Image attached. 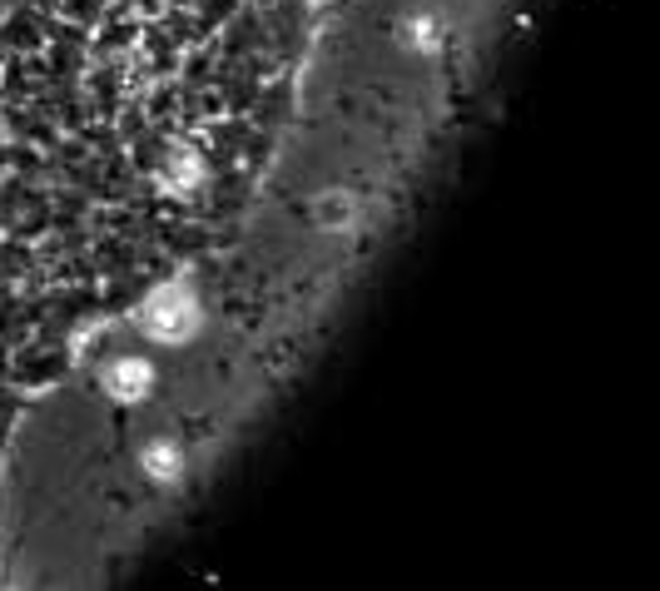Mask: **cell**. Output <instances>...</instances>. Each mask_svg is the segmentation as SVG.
I'll return each mask as SVG.
<instances>
[{"label": "cell", "instance_id": "obj_1", "mask_svg": "<svg viewBox=\"0 0 660 591\" xmlns=\"http://www.w3.org/2000/svg\"><path fill=\"white\" fill-rule=\"evenodd\" d=\"M184 323H189L184 303H159V308L149 313V328H154L159 338H174V333H184Z\"/></svg>", "mask_w": 660, "mask_h": 591}, {"label": "cell", "instance_id": "obj_2", "mask_svg": "<svg viewBox=\"0 0 660 591\" xmlns=\"http://www.w3.org/2000/svg\"><path fill=\"white\" fill-rule=\"evenodd\" d=\"M139 378H144L139 368H120V383H115V388H120V393H134V388H139Z\"/></svg>", "mask_w": 660, "mask_h": 591}]
</instances>
